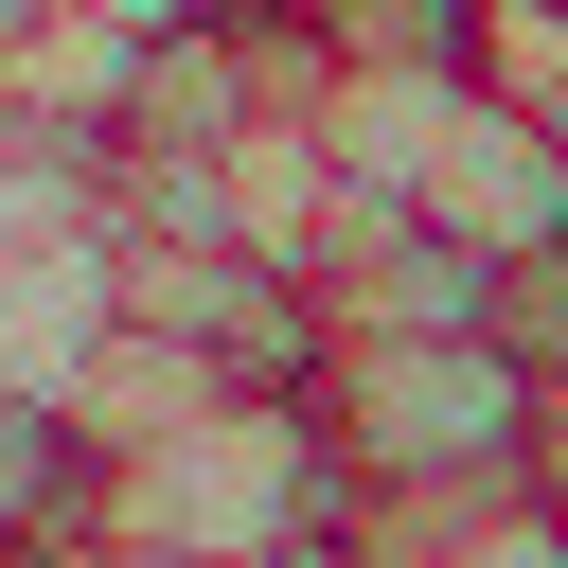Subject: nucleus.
I'll return each mask as SVG.
<instances>
[{
	"mask_svg": "<svg viewBox=\"0 0 568 568\" xmlns=\"http://www.w3.org/2000/svg\"><path fill=\"white\" fill-rule=\"evenodd\" d=\"M337 515H355V479H337L320 408H302V390H231L213 426L106 462L89 550H106V568H248V550H320Z\"/></svg>",
	"mask_w": 568,
	"mask_h": 568,
	"instance_id": "obj_1",
	"label": "nucleus"
},
{
	"mask_svg": "<svg viewBox=\"0 0 568 568\" xmlns=\"http://www.w3.org/2000/svg\"><path fill=\"white\" fill-rule=\"evenodd\" d=\"M320 444L355 497H532L550 390L497 337H320Z\"/></svg>",
	"mask_w": 568,
	"mask_h": 568,
	"instance_id": "obj_2",
	"label": "nucleus"
},
{
	"mask_svg": "<svg viewBox=\"0 0 568 568\" xmlns=\"http://www.w3.org/2000/svg\"><path fill=\"white\" fill-rule=\"evenodd\" d=\"M408 231H444L462 266H532V248H568V142H532V124L462 71L444 124H426V178H408Z\"/></svg>",
	"mask_w": 568,
	"mask_h": 568,
	"instance_id": "obj_3",
	"label": "nucleus"
},
{
	"mask_svg": "<svg viewBox=\"0 0 568 568\" xmlns=\"http://www.w3.org/2000/svg\"><path fill=\"white\" fill-rule=\"evenodd\" d=\"M106 337H124V248H106V231L0 266V408H71V390L106 373Z\"/></svg>",
	"mask_w": 568,
	"mask_h": 568,
	"instance_id": "obj_4",
	"label": "nucleus"
},
{
	"mask_svg": "<svg viewBox=\"0 0 568 568\" xmlns=\"http://www.w3.org/2000/svg\"><path fill=\"white\" fill-rule=\"evenodd\" d=\"M213 408H231V373H213L195 337H142V320H124V337H106V373L71 390L89 462H142V444H178V426H213Z\"/></svg>",
	"mask_w": 568,
	"mask_h": 568,
	"instance_id": "obj_5",
	"label": "nucleus"
},
{
	"mask_svg": "<svg viewBox=\"0 0 568 568\" xmlns=\"http://www.w3.org/2000/svg\"><path fill=\"white\" fill-rule=\"evenodd\" d=\"M284 18L320 36L337 89H373V71H479V0H284Z\"/></svg>",
	"mask_w": 568,
	"mask_h": 568,
	"instance_id": "obj_6",
	"label": "nucleus"
},
{
	"mask_svg": "<svg viewBox=\"0 0 568 568\" xmlns=\"http://www.w3.org/2000/svg\"><path fill=\"white\" fill-rule=\"evenodd\" d=\"M89 231H106V142L0 106V266H18V248H89Z\"/></svg>",
	"mask_w": 568,
	"mask_h": 568,
	"instance_id": "obj_7",
	"label": "nucleus"
},
{
	"mask_svg": "<svg viewBox=\"0 0 568 568\" xmlns=\"http://www.w3.org/2000/svg\"><path fill=\"white\" fill-rule=\"evenodd\" d=\"M479 89L532 142H568V0H479Z\"/></svg>",
	"mask_w": 568,
	"mask_h": 568,
	"instance_id": "obj_8",
	"label": "nucleus"
},
{
	"mask_svg": "<svg viewBox=\"0 0 568 568\" xmlns=\"http://www.w3.org/2000/svg\"><path fill=\"white\" fill-rule=\"evenodd\" d=\"M479 337L532 373V390H568V248H532V266H497V302H479Z\"/></svg>",
	"mask_w": 568,
	"mask_h": 568,
	"instance_id": "obj_9",
	"label": "nucleus"
},
{
	"mask_svg": "<svg viewBox=\"0 0 568 568\" xmlns=\"http://www.w3.org/2000/svg\"><path fill=\"white\" fill-rule=\"evenodd\" d=\"M426 568H568V515H550V497H497V515H479L462 550H426Z\"/></svg>",
	"mask_w": 568,
	"mask_h": 568,
	"instance_id": "obj_10",
	"label": "nucleus"
},
{
	"mask_svg": "<svg viewBox=\"0 0 568 568\" xmlns=\"http://www.w3.org/2000/svg\"><path fill=\"white\" fill-rule=\"evenodd\" d=\"M71 18H106V36H142V53H160V36H213L231 0H71Z\"/></svg>",
	"mask_w": 568,
	"mask_h": 568,
	"instance_id": "obj_11",
	"label": "nucleus"
},
{
	"mask_svg": "<svg viewBox=\"0 0 568 568\" xmlns=\"http://www.w3.org/2000/svg\"><path fill=\"white\" fill-rule=\"evenodd\" d=\"M18 568H106V550H18Z\"/></svg>",
	"mask_w": 568,
	"mask_h": 568,
	"instance_id": "obj_12",
	"label": "nucleus"
},
{
	"mask_svg": "<svg viewBox=\"0 0 568 568\" xmlns=\"http://www.w3.org/2000/svg\"><path fill=\"white\" fill-rule=\"evenodd\" d=\"M231 18H284V0H231Z\"/></svg>",
	"mask_w": 568,
	"mask_h": 568,
	"instance_id": "obj_13",
	"label": "nucleus"
}]
</instances>
